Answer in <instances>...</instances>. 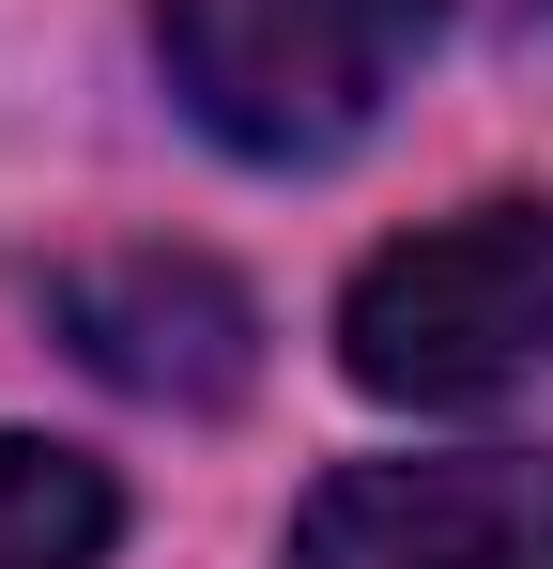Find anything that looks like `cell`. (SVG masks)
Masks as SVG:
<instances>
[{
    "mask_svg": "<svg viewBox=\"0 0 553 569\" xmlns=\"http://www.w3.org/2000/svg\"><path fill=\"white\" fill-rule=\"evenodd\" d=\"M339 370L400 416H476L553 370V200H476L400 247H369L339 292Z\"/></svg>",
    "mask_w": 553,
    "mask_h": 569,
    "instance_id": "6da1fadb",
    "label": "cell"
},
{
    "mask_svg": "<svg viewBox=\"0 0 553 569\" xmlns=\"http://www.w3.org/2000/svg\"><path fill=\"white\" fill-rule=\"evenodd\" d=\"M415 31H431L415 0H154V62H170L184 123L247 170L354 154L400 93Z\"/></svg>",
    "mask_w": 553,
    "mask_h": 569,
    "instance_id": "7a4b0ae2",
    "label": "cell"
},
{
    "mask_svg": "<svg viewBox=\"0 0 553 569\" xmlns=\"http://www.w3.org/2000/svg\"><path fill=\"white\" fill-rule=\"evenodd\" d=\"M276 569H553V447L339 462L292 508V555Z\"/></svg>",
    "mask_w": 553,
    "mask_h": 569,
    "instance_id": "3957f363",
    "label": "cell"
},
{
    "mask_svg": "<svg viewBox=\"0 0 553 569\" xmlns=\"http://www.w3.org/2000/svg\"><path fill=\"white\" fill-rule=\"evenodd\" d=\"M47 323L78 339V370H108L123 400H170V416H215L262 385V308L231 262L200 247H108V262H62L47 278Z\"/></svg>",
    "mask_w": 553,
    "mask_h": 569,
    "instance_id": "277c9868",
    "label": "cell"
},
{
    "mask_svg": "<svg viewBox=\"0 0 553 569\" xmlns=\"http://www.w3.org/2000/svg\"><path fill=\"white\" fill-rule=\"evenodd\" d=\"M108 539H123L108 462L47 447V431H0V569H108Z\"/></svg>",
    "mask_w": 553,
    "mask_h": 569,
    "instance_id": "5b68a950",
    "label": "cell"
},
{
    "mask_svg": "<svg viewBox=\"0 0 553 569\" xmlns=\"http://www.w3.org/2000/svg\"><path fill=\"white\" fill-rule=\"evenodd\" d=\"M415 16H461V31H553V0H415Z\"/></svg>",
    "mask_w": 553,
    "mask_h": 569,
    "instance_id": "8992f818",
    "label": "cell"
}]
</instances>
